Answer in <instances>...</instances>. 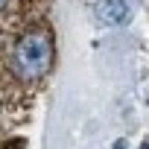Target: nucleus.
Masks as SVG:
<instances>
[{
  "label": "nucleus",
  "mask_w": 149,
  "mask_h": 149,
  "mask_svg": "<svg viewBox=\"0 0 149 149\" xmlns=\"http://www.w3.org/2000/svg\"><path fill=\"white\" fill-rule=\"evenodd\" d=\"M53 64V41L44 29L26 32L15 47V67L26 79H41Z\"/></svg>",
  "instance_id": "nucleus-1"
},
{
  "label": "nucleus",
  "mask_w": 149,
  "mask_h": 149,
  "mask_svg": "<svg viewBox=\"0 0 149 149\" xmlns=\"http://www.w3.org/2000/svg\"><path fill=\"white\" fill-rule=\"evenodd\" d=\"M134 15L132 0H97L94 3V18L105 26H123Z\"/></svg>",
  "instance_id": "nucleus-2"
},
{
  "label": "nucleus",
  "mask_w": 149,
  "mask_h": 149,
  "mask_svg": "<svg viewBox=\"0 0 149 149\" xmlns=\"http://www.w3.org/2000/svg\"><path fill=\"white\" fill-rule=\"evenodd\" d=\"M117 149H126V143H117Z\"/></svg>",
  "instance_id": "nucleus-3"
},
{
  "label": "nucleus",
  "mask_w": 149,
  "mask_h": 149,
  "mask_svg": "<svg viewBox=\"0 0 149 149\" xmlns=\"http://www.w3.org/2000/svg\"><path fill=\"white\" fill-rule=\"evenodd\" d=\"M3 6H6V0H0V9H3Z\"/></svg>",
  "instance_id": "nucleus-4"
},
{
  "label": "nucleus",
  "mask_w": 149,
  "mask_h": 149,
  "mask_svg": "<svg viewBox=\"0 0 149 149\" xmlns=\"http://www.w3.org/2000/svg\"><path fill=\"white\" fill-rule=\"evenodd\" d=\"M143 149H149V146H146V143H143Z\"/></svg>",
  "instance_id": "nucleus-5"
}]
</instances>
